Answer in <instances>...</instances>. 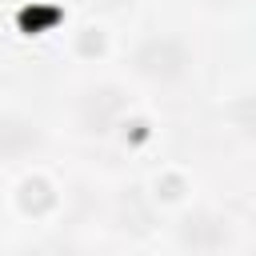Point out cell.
Wrapping results in <instances>:
<instances>
[{"label":"cell","mask_w":256,"mask_h":256,"mask_svg":"<svg viewBox=\"0 0 256 256\" xmlns=\"http://www.w3.org/2000/svg\"><path fill=\"white\" fill-rule=\"evenodd\" d=\"M204 4H212V8H240L244 0H204Z\"/></svg>","instance_id":"5b68a950"},{"label":"cell","mask_w":256,"mask_h":256,"mask_svg":"<svg viewBox=\"0 0 256 256\" xmlns=\"http://www.w3.org/2000/svg\"><path fill=\"white\" fill-rule=\"evenodd\" d=\"M132 68H136L144 80H152V84H176V80L188 76L192 52H188V44L176 40V36H148V40H140V48L132 52Z\"/></svg>","instance_id":"6da1fadb"},{"label":"cell","mask_w":256,"mask_h":256,"mask_svg":"<svg viewBox=\"0 0 256 256\" xmlns=\"http://www.w3.org/2000/svg\"><path fill=\"white\" fill-rule=\"evenodd\" d=\"M120 112H124V96H120V88H112V84H100V88H88L84 96H80V104H76V116H80V128L84 132H108L116 120H120Z\"/></svg>","instance_id":"7a4b0ae2"},{"label":"cell","mask_w":256,"mask_h":256,"mask_svg":"<svg viewBox=\"0 0 256 256\" xmlns=\"http://www.w3.org/2000/svg\"><path fill=\"white\" fill-rule=\"evenodd\" d=\"M228 220L212 216V212H196V216H184V224H176V244L188 248V252H216L228 244Z\"/></svg>","instance_id":"3957f363"},{"label":"cell","mask_w":256,"mask_h":256,"mask_svg":"<svg viewBox=\"0 0 256 256\" xmlns=\"http://www.w3.org/2000/svg\"><path fill=\"white\" fill-rule=\"evenodd\" d=\"M40 128L36 120L20 116V112H0V160L12 164V160H24L40 148Z\"/></svg>","instance_id":"277c9868"}]
</instances>
